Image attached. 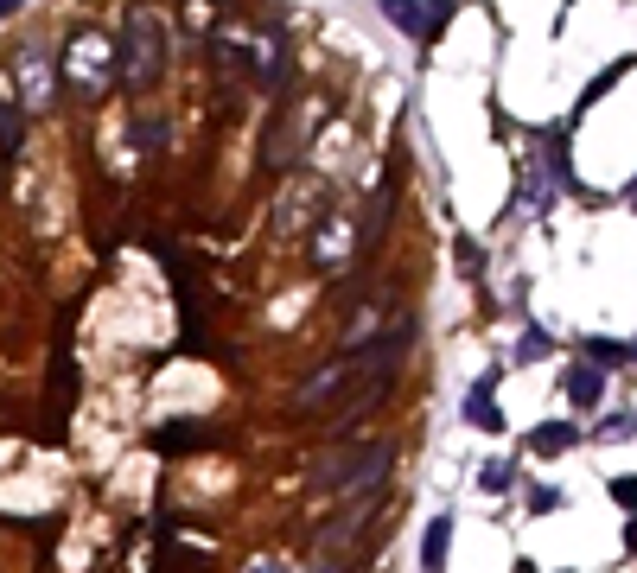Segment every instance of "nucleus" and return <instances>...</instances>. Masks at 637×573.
Listing matches in <instances>:
<instances>
[{
    "instance_id": "obj_16",
    "label": "nucleus",
    "mask_w": 637,
    "mask_h": 573,
    "mask_svg": "<svg viewBox=\"0 0 637 573\" xmlns=\"http://www.w3.org/2000/svg\"><path fill=\"white\" fill-rule=\"evenodd\" d=\"M631 64H637V58H618V64H606V71H599V77L587 83V90H580V109H593V102H599V96H606V90H612V83H618V77H625V71H631Z\"/></svg>"
},
{
    "instance_id": "obj_24",
    "label": "nucleus",
    "mask_w": 637,
    "mask_h": 573,
    "mask_svg": "<svg viewBox=\"0 0 637 573\" xmlns=\"http://www.w3.org/2000/svg\"><path fill=\"white\" fill-rule=\"evenodd\" d=\"M185 20H192V32H211V7H204V0H192V7H185Z\"/></svg>"
},
{
    "instance_id": "obj_1",
    "label": "nucleus",
    "mask_w": 637,
    "mask_h": 573,
    "mask_svg": "<svg viewBox=\"0 0 637 573\" xmlns=\"http://www.w3.org/2000/svg\"><path fill=\"white\" fill-rule=\"evenodd\" d=\"M389 465H395V446H389V440H344V446H332L325 459H313L306 491L364 497V491H383V484H389Z\"/></svg>"
},
{
    "instance_id": "obj_20",
    "label": "nucleus",
    "mask_w": 637,
    "mask_h": 573,
    "mask_svg": "<svg viewBox=\"0 0 637 573\" xmlns=\"http://www.w3.org/2000/svg\"><path fill=\"white\" fill-rule=\"evenodd\" d=\"M485 491H491V497L516 491V465H510V459H491V465H485Z\"/></svg>"
},
{
    "instance_id": "obj_3",
    "label": "nucleus",
    "mask_w": 637,
    "mask_h": 573,
    "mask_svg": "<svg viewBox=\"0 0 637 573\" xmlns=\"http://www.w3.org/2000/svg\"><path fill=\"white\" fill-rule=\"evenodd\" d=\"M211 58L223 64V71L249 77L262 96H281L287 77H294V58H287V39H281V32H249V39L217 32V39H211Z\"/></svg>"
},
{
    "instance_id": "obj_26",
    "label": "nucleus",
    "mask_w": 637,
    "mask_h": 573,
    "mask_svg": "<svg viewBox=\"0 0 637 573\" xmlns=\"http://www.w3.org/2000/svg\"><path fill=\"white\" fill-rule=\"evenodd\" d=\"M306 573H344V554H319V561L306 567Z\"/></svg>"
},
{
    "instance_id": "obj_10",
    "label": "nucleus",
    "mask_w": 637,
    "mask_h": 573,
    "mask_svg": "<svg viewBox=\"0 0 637 573\" xmlns=\"http://www.w3.org/2000/svg\"><path fill=\"white\" fill-rule=\"evenodd\" d=\"M26 109H20V96H13V83H7V71H0V160H13L20 153V141H26Z\"/></svg>"
},
{
    "instance_id": "obj_25",
    "label": "nucleus",
    "mask_w": 637,
    "mask_h": 573,
    "mask_svg": "<svg viewBox=\"0 0 637 573\" xmlns=\"http://www.w3.org/2000/svg\"><path fill=\"white\" fill-rule=\"evenodd\" d=\"M555 503H561V491H529V510H536V516H548Z\"/></svg>"
},
{
    "instance_id": "obj_2",
    "label": "nucleus",
    "mask_w": 637,
    "mask_h": 573,
    "mask_svg": "<svg viewBox=\"0 0 637 573\" xmlns=\"http://www.w3.org/2000/svg\"><path fill=\"white\" fill-rule=\"evenodd\" d=\"M58 77L64 90L77 102H102L115 90V77H122V64H115V39L102 26H71L58 45Z\"/></svg>"
},
{
    "instance_id": "obj_18",
    "label": "nucleus",
    "mask_w": 637,
    "mask_h": 573,
    "mask_svg": "<svg viewBox=\"0 0 637 573\" xmlns=\"http://www.w3.org/2000/svg\"><path fill=\"white\" fill-rule=\"evenodd\" d=\"M593 440H637V414H631V408L606 414V421H599V433H593Z\"/></svg>"
},
{
    "instance_id": "obj_4",
    "label": "nucleus",
    "mask_w": 637,
    "mask_h": 573,
    "mask_svg": "<svg viewBox=\"0 0 637 573\" xmlns=\"http://www.w3.org/2000/svg\"><path fill=\"white\" fill-rule=\"evenodd\" d=\"M115 64H122L115 90L153 96V90H160V77H166V26L153 20V13H128V26L115 32Z\"/></svg>"
},
{
    "instance_id": "obj_21",
    "label": "nucleus",
    "mask_w": 637,
    "mask_h": 573,
    "mask_svg": "<svg viewBox=\"0 0 637 573\" xmlns=\"http://www.w3.org/2000/svg\"><path fill=\"white\" fill-rule=\"evenodd\" d=\"M542 357H548V338L536 332V325H529V332L516 338V363H542Z\"/></svg>"
},
{
    "instance_id": "obj_13",
    "label": "nucleus",
    "mask_w": 637,
    "mask_h": 573,
    "mask_svg": "<svg viewBox=\"0 0 637 573\" xmlns=\"http://www.w3.org/2000/svg\"><path fill=\"white\" fill-rule=\"evenodd\" d=\"M567 402H574V408H599V402H606V370H599V363H574V370H567Z\"/></svg>"
},
{
    "instance_id": "obj_17",
    "label": "nucleus",
    "mask_w": 637,
    "mask_h": 573,
    "mask_svg": "<svg viewBox=\"0 0 637 573\" xmlns=\"http://www.w3.org/2000/svg\"><path fill=\"white\" fill-rule=\"evenodd\" d=\"M128 128H134V147H141V153H160V147H166V121H147V115H134Z\"/></svg>"
},
{
    "instance_id": "obj_6",
    "label": "nucleus",
    "mask_w": 637,
    "mask_h": 573,
    "mask_svg": "<svg viewBox=\"0 0 637 573\" xmlns=\"http://www.w3.org/2000/svg\"><path fill=\"white\" fill-rule=\"evenodd\" d=\"M7 83H13V96H20V109H26V115H45L51 102H58V90H64L58 58H51L45 45H26L20 58L7 64Z\"/></svg>"
},
{
    "instance_id": "obj_22",
    "label": "nucleus",
    "mask_w": 637,
    "mask_h": 573,
    "mask_svg": "<svg viewBox=\"0 0 637 573\" xmlns=\"http://www.w3.org/2000/svg\"><path fill=\"white\" fill-rule=\"evenodd\" d=\"M606 491H612V503H618V510H637V472H631V478H612Z\"/></svg>"
},
{
    "instance_id": "obj_23",
    "label": "nucleus",
    "mask_w": 637,
    "mask_h": 573,
    "mask_svg": "<svg viewBox=\"0 0 637 573\" xmlns=\"http://www.w3.org/2000/svg\"><path fill=\"white\" fill-rule=\"evenodd\" d=\"M453 255H459V262H466L472 274H478V262H485V249H478V242H472V236H459V242H453Z\"/></svg>"
},
{
    "instance_id": "obj_19",
    "label": "nucleus",
    "mask_w": 637,
    "mask_h": 573,
    "mask_svg": "<svg viewBox=\"0 0 637 573\" xmlns=\"http://www.w3.org/2000/svg\"><path fill=\"white\" fill-rule=\"evenodd\" d=\"M625 357H631V351H625V344H612V338H593V344H587V363H599V370H618Z\"/></svg>"
},
{
    "instance_id": "obj_8",
    "label": "nucleus",
    "mask_w": 637,
    "mask_h": 573,
    "mask_svg": "<svg viewBox=\"0 0 637 573\" xmlns=\"http://www.w3.org/2000/svg\"><path fill=\"white\" fill-rule=\"evenodd\" d=\"M376 7L395 20V32H408V39H440V26L453 20L459 0H376Z\"/></svg>"
},
{
    "instance_id": "obj_14",
    "label": "nucleus",
    "mask_w": 637,
    "mask_h": 573,
    "mask_svg": "<svg viewBox=\"0 0 637 573\" xmlns=\"http://www.w3.org/2000/svg\"><path fill=\"white\" fill-rule=\"evenodd\" d=\"M491 389H497V370H485V376L472 382V395H466V408H459V421H472V427L497 433V414H491Z\"/></svg>"
},
{
    "instance_id": "obj_12",
    "label": "nucleus",
    "mask_w": 637,
    "mask_h": 573,
    "mask_svg": "<svg viewBox=\"0 0 637 573\" xmlns=\"http://www.w3.org/2000/svg\"><path fill=\"white\" fill-rule=\"evenodd\" d=\"M580 440H587V433H580L574 421H542L536 433H529V453H536V459H561V453H574Z\"/></svg>"
},
{
    "instance_id": "obj_27",
    "label": "nucleus",
    "mask_w": 637,
    "mask_h": 573,
    "mask_svg": "<svg viewBox=\"0 0 637 573\" xmlns=\"http://www.w3.org/2000/svg\"><path fill=\"white\" fill-rule=\"evenodd\" d=\"M249 573H294L287 561H274V554H262V561H249Z\"/></svg>"
},
{
    "instance_id": "obj_5",
    "label": "nucleus",
    "mask_w": 637,
    "mask_h": 573,
    "mask_svg": "<svg viewBox=\"0 0 637 573\" xmlns=\"http://www.w3.org/2000/svg\"><path fill=\"white\" fill-rule=\"evenodd\" d=\"M370 376H395V370H376V363L357 351V344H344V351L325 363V370H313V376L294 389V414H332L344 395H351L357 382H370Z\"/></svg>"
},
{
    "instance_id": "obj_7",
    "label": "nucleus",
    "mask_w": 637,
    "mask_h": 573,
    "mask_svg": "<svg viewBox=\"0 0 637 573\" xmlns=\"http://www.w3.org/2000/svg\"><path fill=\"white\" fill-rule=\"evenodd\" d=\"M325 204H332V185H325V179H313V172H300V179L287 185L281 211H274V230H287V236L313 230V223L325 217Z\"/></svg>"
},
{
    "instance_id": "obj_28",
    "label": "nucleus",
    "mask_w": 637,
    "mask_h": 573,
    "mask_svg": "<svg viewBox=\"0 0 637 573\" xmlns=\"http://www.w3.org/2000/svg\"><path fill=\"white\" fill-rule=\"evenodd\" d=\"M625 548L637 554V510H631V523H625Z\"/></svg>"
},
{
    "instance_id": "obj_11",
    "label": "nucleus",
    "mask_w": 637,
    "mask_h": 573,
    "mask_svg": "<svg viewBox=\"0 0 637 573\" xmlns=\"http://www.w3.org/2000/svg\"><path fill=\"white\" fill-rule=\"evenodd\" d=\"M153 453H192V446H217V427H192V421H172L147 433Z\"/></svg>"
},
{
    "instance_id": "obj_15",
    "label": "nucleus",
    "mask_w": 637,
    "mask_h": 573,
    "mask_svg": "<svg viewBox=\"0 0 637 573\" xmlns=\"http://www.w3.org/2000/svg\"><path fill=\"white\" fill-rule=\"evenodd\" d=\"M446 542H453V516H434V523H427V542H421V567L427 573L446 567Z\"/></svg>"
},
{
    "instance_id": "obj_9",
    "label": "nucleus",
    "mask_w": 637,
    "mask_h": 573,
    "mask_svg": "<svg viewBox=\"0 0 637 573\" xmlns=\"http://www.w3.org/2000/svg\"><path fill=\"white\" fill-rule=\"evenodd\" d=\"M351 236H357L351 217H319L313 230H306V262H313L319 274H332L344 262V242H351Z\"/></svg>"
},
{
    "instance_id": "obj_29",
    "label": "nucleus",
    "mask_w": 637,
    "mask_h": 573,
    "mask_svg": "<svg viewBox=\"0 0 637 573\" xmlns=\"http://www.w3.org/2000/svg\"><path fill=\"white\" fill-rule=\"evenodd\" d=\"M7 13H20V0H0V20H7Z\"/></svg>"
}]
</instances>
